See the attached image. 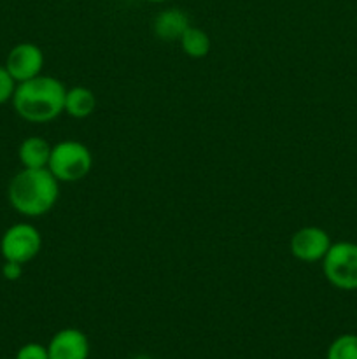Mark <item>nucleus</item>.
I'll list each match as a JSON object with an SVG mask.
<instances>
[{
	"label": "nucleus",
	"mask_w": 357,
	"mask_h": 359,
	"mask_svg": "<svg viewBox=\"0 0 357 359\" xmlns=\"http://www.w3.org/2000/svg\"><path fill=\"white\" fill-rule=\"evenodd\" d=\"M10 207L24 217H41L55 209L59 198V181L49 168H23L9 182Z\"/></svg>",
	"instance_id": "nucleus-1"
},
{
	"label": "nucleus",
	"mask_w": 357,
	"mask_h": 359,
	"mask_svg": "<svg viewBox=\"0 0 357 359\" xmlns=\"http://www.w3.org/2000/svg\"><path fill=\"white\" fill-rule=\"evenodd\" d=\"M66 88L56 77L37 76L16 84L13 107L21 119L28 123H49L65 109Z\"/></svg>",
	"instance_id": "nucleus-2"
},
{
	"label": "nucleus",
	"mask_w": 357,
	"mask_h": 359,
	"mask_svg": "<svg viewBox=\"0 0 357 359\" xmlns=\"http://www.w3.org/2000/svg\"><path fill=\"white\" fill-rule=\"evenodd\" d=\"M93 167V154L86 144L79 140H62L55 144L49 158V172L59 182H79Z\"/></svg>",
	"instance_id": "nucleus-3"
},
{
	"label": "nucleus",
	"mask_w": 357,
	"mask_h": 359,
	"mask_svg": "<svg viewBox=\"0 0 357 359\" xmlns=\"http://www.w3.org/2000/svg\"><path fill=\"white\" fill-rule=\"evenodd\" d=\"M324 277L331 286L342 291H357V244L332 242L322 259Z\"/></svg>",
	"instance_id": "nucleus-4"
},
{
	"label": "nucleus",
	"mask_w": 357,
	"mask_h": 359,
	"mask_svg": "<svg viewBox=\"0 0 357 359\" xmlns=\"http://www.w3.org/2000/svg\"><path fill=\"white\" fill-rule=\"evenodd\" d=\"M42 249V235L34 224L18 223L4 231L0 238V255L6 262L27 265Z\"/></svg>",
	"instance_id": "nucleus-5"
},
{
	"label": "nucleus",
	"mask_w": 357,
	"mask_h": 359,
	"mask_svg": "<svg viewBox=\"0 0 357 359\" xmlns=\"http://www.w3.org/2000/svg\"><path fill=\"white\" fill-rule=\"evenodd\" d=\"M331 244V237L324 228L304 226L294 231L289 242V251L300 262L317 263L324 259Z\"/></svg>",
	"instance_id": "nucleus-6"
},
{
	"label": "nucleus",
	"mask_w": 357,
	"mask_h": 359,
	"mask_svg": "<svg viewBox=\"0 0 357 359\" xmlns=\"http://www.w3.org/2000/svg\"><path fill=\"white\" fill-rule=\"evenodd\" d=\"M4 67L16 83L34 79V77L41 76L42 69H44V53L37 44L20 42L9 51Z\"/></svg>",
	"instance_id": "nucleus-7"
},
{
	"label": "nucleus",
	"mask_w": 357,
	"mask_h": 359,
	"mask_svg": "<svg viewBox=\"0 0 357 359\" xmlns=\"http://www.w3.org/2000/svg\"><path fill=\"white\" fill-rule=\"evenodd\" d=\"M49 359H88L90 342L77 328H65L55 333L48 346Z\"/></svg>",
	"instance_id": "nucleus-8"
},
{
	"label": "nucleus",
	"mask_w": 357,
	"mask_h": 359,
	"mask_svg": "<svg viewBox=\"0 0 357 359\" xmlns=\"http://www.w3.org/2000/svg\"><path fill=\"white\" fill-rule=\"evenodd\" d=\"M191 27L189 16L181 9H164L156 14L153 23L154 35L163 42L181 41L182 34Z\"/></svg>",
	"instance_id": "nucleus-9"
},
{
	"label": "nucleus",
	"mask_w": 357,
	"mask_h": 359,
	"mask_svg": "<svg viewBox=\"0 0 357 359\" xmlns=\"http://www.w3.org/2000/svg\"><path fill=\"white\" fill-rule=\"evenodd\" d=\"M52 146L42 137H28L18 147V158L23 168H48Z\"/></svg>",
	"instance_id": "nucleus-10"
},
{
	"label": "nucleus",
	"mask_w": 357,
	"mask_h": 359,
	"mask_svg": "<svg viewBox=\"0 0 357 359\" xmlns=\"http://www.w3.org/2000/svg\"><path fill=\"white\" fill-rule=\"evenodd\" d=\"M97 109V97L93 91L86 86H74L66 90L65 109L63 112L76 119L90 118Z\"/></svg>",
	"instance_id": "nucleus-11"
},
{
	"label": "nucleus",
	"mask_w": 357,
	"mask_h": 359,
	"mask_svg": "<svg viewBox=\"0 0 357 359\" xmlns=\"http://www.w3.org/2000/svg\"><path fill=\"white\" fill-rule=\"evenodd\" d=\"M181 48L189 58L192 60H200L205 58L206 55L210 53V48H212V42H210L209 34L205 30L198 27H189L188 30L182 34L181 37Z\"/></svg>",
	"instance_id": "nucleus-12"
},
{
	"label": "nucleus",
	"mask_w": 357,
	"mask_h": 359,
	"mask_svg": "<svg viewBox=\"0 0 357 359\" xmlns=\"http://www.w3.org/2000/svg\"><path fill=\"white\" fill-rule=\"evenodd\" d=\"M326 359H357V335L345 333L332 340Z\"/></svg>",
	"instance_id": "nucleus-13"
},
{
	"label": "nucleus",
	"mask_w": 357,
	"mask_h": 359,
	"mask_svg": "<svg viewBox=\"0 0 357 359\" xmlns=\"http://www.w3.org/2000/svg\"><path fill=\"white\" fill-rule=\"evenodd\" d=\"M16 81L10 77V74L7 72V69L4 65H0V105H4L6 102L13 100L14 90H16Z\"/></svg>",
	"instance_id": "nucleus-14"
},
{
	"label": "nucleus",
	"mask_w": 357,
	"mask_h": 359,
	"mask_svg": "<svg viewBox=\"0 0 357 359\" xmlns=\"http://www.w3.org/2000/svg\"><path fill=\"white\" fill-rule=\"evenodd\" d=\"M16 359H49L48 347L35 342L24 344V346L16 353Z\"/></svg>",
	"instance_id": "nucleus-15"
},
{
	"label": "nucleus",
	"mask_w": 357,
	"mask_h": 359,
	"mask_svg": "<svg viewBox=\"0 0 357 359\" xmlns=\"http://www.w3.org/2000/svg\"><path fill=\"white\" fill-rule=\"evenodd\" d=\"M2 276L6 280L14 283V280H18L21 276H23V265H21V263L6 262L2 265Z\"/></svg>",
	"instance_id": "nucleus-16"
},
{
	"label": "nucleus",
	"mask_w": 357,
	"mask_h": 359,
	"mask_svg": "<svg viewBox=\"0 0 357 359\" xmlns=\"http://www.w3.org/2000/svg\"><path fill=\"white\" fill-rule=\"evenodd\" d=\"M146 2H153V4H161V2H167V0H146Z\"/></svg>",
	"instance_id": "nucleus-17"
},
{
	"label": "nucleus",
	"mask_w": 357,
	"mask_h": 359,
	"mask_svg": "<svg viewBox=\"0 0 357 359\" xmlns=\"http://www.w3.org/2000/svg\"><path fill=\"white\" fill-rule=\"evenodd\" d=\"M133 359H150L149 356H144V354H140V356H135Z\"/></svg>",
	"instance_id": "nucleus-18"
}]
</instances>
